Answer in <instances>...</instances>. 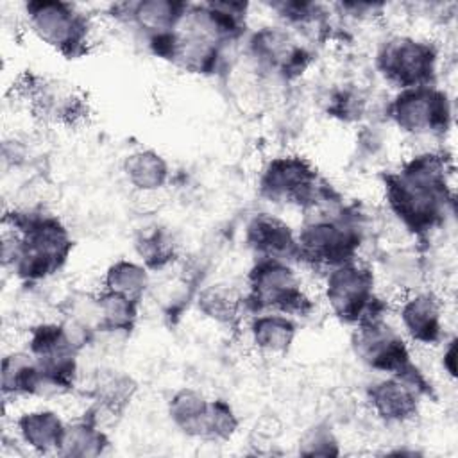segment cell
<instances>
[{
    "instance_id": "obj_6",
    "label": "cell",
    "mask_w": 458,
    "mask_h": 458,
    "mask_svg": "<svg viewBox=\"0 0 458 458\" xmlns=\"http://www.w3.org/2000/svg\"><path fill=\"white\" fill-rule=\"evenodd\" d=\"M23 16L29 32L64 59H81L93 45V16L77 4L30 0L23 4Z\"/></svg>"
},
{
    "instance_id": "obj_9",
    "label": "cell",
    "mask_w": 458,
    "mask_h": 458,
    "mask_svg": "<svg viewBox=\"0 0 458 458\" xmlns=\"http://www.w3.org/2000/svg\"><path fill=\"white\" fill-rule=\"evenodd\" d=\"M326 179L318 174L313 161L297 152L270 156L259 168L256 188L258 195L272 206L295 208L306 211L318 197Z\"/></svg>"
},
{
    "instance_id": "obj_16",
    "label": "cell",
    "mask_w": 458,
    "mask_h": 458,
    "mask_svg": "<svg viewBox=\"0 0 458 458\" xmlns=\"http://www.w3.org/2000/svg\"><path fill=\"white\" fill-rule=\"evenodd\" d=\"M190 2L182 0H136L109 7V16L134 29L141 39L177 29Z\"/></svg>"
},
{
    "instance_id": "obj_11",
    "label": "cell",
    "mask_w": 458,
    "mask_h": 458,
    "mask_svg": "<svg viewBox=\"0 0 458 458\" xmlns=\"http://www.w3.org/2000/svg\"><path fill=\"white\" fill-rule=\"evenodd\" d=\"M433 395V385L413 363L399 374L376 376L365 388L363 399L369 411L386 426H404L420 411L426 397Z\"/></svg>"
},
{
    "instance_id": "obj_25",
    "label": "cell",
    "mask_w": 458,
    "mask_h": 458,
    "mask_svg": "<svg viewBox=\"0 0 458 458\" xmlns=\"http://www.w3.org/2000/svg\"><path fill=\"white\" fill-rule=\"evenodd\" d=\"M208 406L209 397L204 392L193 386H181L166 401V415L181 435L200 440Z\"/></svg>"
},
{
    "instance_id": "obj_15",
    "label": "cell",
    "mask_w": 458,
    "mask_h": 458,
    "mask_svg": "<svg viewBox=\"0 0 458 458\" xmlns=\"http://www.w3.org/2000/svg\"><path fill=\"white\" fill-rule=\"evenodd\" d=\"M136 392L138 383L129 372L109 365L97 367L86 381V397L89 401L86 413L95 417L100 424L122 417Z\"/></svg>"
},
{
    "instance_id": "obj_7",
    "label": "cell",
    "mask_w": 458,
    "mask_h": 458,
    "mask_svg": "<svg viewBox=\"0 0 458 458\" xmlns=\"http://www.w3.org/2000/svg\"><path fill=\"white\" fill-rule=\"evenodd\" d=\"M372 66L377 77L395 91L437 84L440 48L426 36L394 32L376 45Z\"/></svg>"
},
{
    "instance_id": "obj_14",
    "label": "cell",
    "mask_w": 458,
    "mask_h": 458,
    "mask_svg": "<svg viewBox=\"0 0 458 458\" xmlns=\"http://www.w3.org/2000/svg\"><path fill=\"white\" fill-rule=\"evenodd\" d=\"M21 88L30 111L45 123L73 127L88 116V100L75 84L34 75Z\"/></svg>"
},
{
    "instance_id": "obj_26",
    "label": "cell",
    "mask_w": 458,
    "mask_h": 458,
    "mask_svg": "<svg viewBox=\"0 0 458 458\" xmlns=\"http://www.w3.org/2000/svg\"><path fill=\"white\" fill-rule=\"evenodd\" d=\"M141 302L102 290L97 292V335L125 338L136 327Z\"/></svg>"
},
{
    "instance_id": "obj_10",
    "label": "cell",
    "mask_w": 458,
    "mask_h": 458,
    "mask_svg": "<svg viewBox=\"0 0 458 458\" xmlns=\"http://www.w3.org/2000/svg\"><path fill=\"white\" fill-rule=\"evenodd\" d=\"M245 54L258 75L283 82L301 79L313 63L311 47L279 23L250 32L245 38Z\"/></svg>"
},
{
    "instance_id": "obj_19",
    "label": "cell",
    "mask_w": 458,
    "mask_h": 458,
    "mask_svg": "<svg viewBox=\"0 0 458 458\" xmlns=\"http://www.w3.org/2000/svg\"><path fill=\"white\" fill-rule=\"evenodd\" d=\"M245 333L258 354L281 358L292 351L297 340L299 320L277 311H259L245 320Z\"/></svg>"
},
{
    "instance_id": "obj_12",
    "label": "cell",
    "mask_w": 458,
    "mask_h": 458,
    "mask_svg": "<svg viewBox=\"0 0 458 458\" xmlns=\"http://www.w3.org/2000/svg\"><path fill=\"white\" fill-rule=\"evenodd\" d=\"M351 347L356 360L376 376L399 374L415 363L411 344L397 327L392 313L354 326Z\"/></svg>"
},
{
    "instance_id": "obj_3",
    "label": "cell",
    "mask_w": 458,
    "mask_h": 458,
    "mask_svg": "<svg viewBox=\"0 0 458 458\" xmlns=\"http://www.w3.org/2000/svg\"><path fill=\"white\" fill-rule=\"evenodd\" d=\"M297 231V267L320 274L361 258L369 236L365 213L344 200L329 182L302 211Z\"/></svg>"
},
{
    "instance_id": "obj_4",
    "label": "cell",
    "mask_w": 458,
    "mask_h": 458,
    "mask_svg": "<svg viewBox=\"0 0 458 458\" xmlns=\"http://www.w3.org/2000/svg\"><path fill=\"white\" fill-rule=\"evenodd\" d=\"M318 293L327 311L340 324L351 327L394 311V302L383 293L374 265L363 258L322 274Z\"/></svg>"
},
{
    "instance_id": "obj_24",
    "label": "cell",
    "mask_w": 458,
    "mask_h": 458,
    "mask_svg": "<svg viewBox=\"0 0 458 458\" xmlns=\"http://www.w3.org/2000/svg\"><path fill=\"white\" fill-rule=\"evenodd\" d=\"M109 444L111 440L104 429V424L84 411L81 417L68 420L57 456L97 458L107 451Z\"/></svg>"
},
{
    "instance_id": "obj_13",
    "label": "cell",
    "mask_w": 458,
    "mask_h": 458,
    "mask_svg": "<svg viewBox=\"0 0 458 458\" xmlns=\"http://www.w3.org/2000/svg\"><path fill=\"white\" fill-rule=\"evenodd\" d=\"M392 315L411 345L438 347L447 336L444 301L429 286L397 297Z\"/></svg>"
},
{
    "instance_id": "obj_5",
    "label": "cell",
    "mask_w": 458,
    "mask_h": 458,
    "mask_svg": "<svg viewBox=\"0 0 458 458\" xmlns=\"http://www.w3.org/2000/svg\"><path fill=\"white\" fill-rule=\"evenodd\" d=\"M243 299L249 317L277 311L299 320L315 311V297L302 283L301 268L284 259L254 258L245 274Z\"/></svg>"
},
{
    "instance_id": "obj_18",
    "label": "cell",
    "mask_w": 458,
    "mask_h": 458,
    "mask_svg": "<svg viewBox=\"0 0 458 458\" xmlns=\"http://www.w3.org/2000/svg\"><path fill=\"white\" fill-rule=\"evenodd\" d=\"M68 420L59 411L47 406H36L20 411L13 419L16 444L34 454H57Z\"/></svg>"
},
{
    "instance_id": "obj_22",
    "label": "cell",
    "mask_w": 458,
    "mask_h": 458,
    "mask_svg": "<svg viewBox=\"0 0 458 458\" xmlns=\"http://www.w3.org/2000/svg\"><path fill=\"white\" fill-rule=\"evenodd\" d=\"M0 386L4 401L47 397L41 370L25 347L4 354L0 365Z\"/></svg>"
},
{
    "instance_id": "obj_31",
    "label": "cell",
    "mask_w": 458,
    "mask_h": 458,
    "mask_svg": "<svg viewBox=\"0 0 458 458\" xmlns=\"http://www.w3.org/2000/svg\"><path fill=\"white\" fill-rule=\"evenodd\" d=\"M297 453L301 456H324V458L340 456L342 440L331 422L327 420L313 422L301 433L297 440Z\"/></svg>"
},
{
    "instance_id": "obj_8",
    "label": "cell",
    "mask_w": 458,
    "mask_h": 458,
    "mask_svg": "<svg viewBox=\"0 0 458 458\" xmlns=\"http://www.w3.org/2000/svg\"><path fill=\"white\" fill-rule=\"evenodd\" d=\"M385 118L406 138L424 143L438 141L453 127V98L438 84L399 89L386 100Z\"/></svg>"
},
{
    "instance_id": "obj_20",
    "label": "cell",
    "mask_w": 458,
    "mask_h": 458,
    "mask_svg": "<svg viewBox=\"0 0 458 458\" xmlns=\"http://www.w3.org/2000/svg\"><path fill=\"white\" fill-rule=\"evenodd\" d=\"M379 286L394 293V299L428 286V268L424 258L410 247L392 249L383 254L374 267Z\"/></svg>"
},
{
    "instance_id": "obj_32",
    "label": "cell",
    "mask_w": 458,
    "mask_h": 458,
    "mask_svg": "<svg viewBox=\"0 0 458 458\" xmlns=\"http://www.w3.org/2000/svg\"><path fill=\"white\" fill-rule=\"evenodd\" d=\"M440 347H442L440 367L449 379H454L456 377V336L454 335L445 336Z\"/></svg>"
},
{
    "instance_id": "obj_2",
    "label": "cell",
    "mask_w": 458,
    "mask_h": 458,
    "mask_svg": "<svg viewBox=\"0 0 458 458\" xmlns=\"http://www.w3.org/2000/svg\"><path fill=\"white\" fill-rule=\"evenodd\" d=\"M2 224V267L20 283L54 277L73 252L70 229L43 206H13Z\"/></svg>"
},
{
    "instance_id": "obj_29",
    "label": "cell",
    "mask_w": 458,
    "mask_h": 458,
    "mask_svg": "<svg viewBox=\"0 0 458 458\" xmlns=\"http://www.w3.org/2000/svg\"><path fill=\"white\" fill-rule=\"evenodd\" d=\"M327 116L351 123L367 116L369 95L358 81L345 79L335 82L322 98Z\"/></svg>"
},
{
    "instance_id": "obj_30",
    "label": "cell",
    "mask_w": 458,
    "mask_h": 458,
    "mask_svg": "<svg viewBox=\"0 0 458 458\" xmlns=\"http://www.w3.org/2000/svg\"><path fill=\"white\" fill-rule=\"evenodd\" d=\"M240 431V419L233 404L222 397H209L200 442L225 444Z\"/></svg>"
},
{
    "instance_id": "obj_21",
    "label": "cell",
    "mask_w": 458,
    "mask_h": 458,
    "mask_svg": "<svg viewBox=\"0 0 458 458\" xmlns=\"http://www.w3.org/2000/svg\"><path fill=\"white\" fill-rule=\"evenodd\" d=\"M195 308L202 318L225 329L240 327L249 318L243 290L227 283L216 281L202 286L195 297Z\"/></svg>"
},
{
    "instance_id": "obj_17",
    "label": "cell",
    "mask_w": 458,
    "mask_h": 458,
    "mask_svg": "<svg viewBox=\"0 0 458 458\" xmlns=\"http://www.w3.org/2000/svg\"><path fill=\"white\" fill-rule=\"evenodd\" d=\"M243 242L254 258H274L297 265V231L279 215L254 213L245 224Z\"/></svg>"
},
{
    "instance_id": "obj_27",
    "label": "cell",
    "mask_w": 458,
    "mask_h": 458,
    "mask_svg": "<svg viewBox=\"0 0 458 458\" xmlns=\"http://www.w3.org/2000/svg\"><path fill=\"white\" fill-rule=\"evenodd\" d=\"M152 284V272L140 261L120 258L109 263L102 276V290L141 302Z\"/></svg>"
},
{
    "instance_id": "obj_23",
    "label": "cell",
    "mask_w": 458,
    "mask_h": 458,
    "mask_svg": "<svg viewBox=\"0 0 458 458\" xmlns=\"http://www.w3.org/2000/svg\"><path fill=\"white\" fill-rule=\"evenodd\" d=\"M122 175L134 191L141 195H154L168 186L172 168L159 150L140 147L123 157Z\"/></svg>"
},
{
    "instance_id": "obj_1",
    "label": "cell",
    "mask_w": 458,
    "mask_h": 458,
    "mask_svg": "<svg viewBox=\"0 0 458 458\" xmlns=\"http://www.w3.org/2000/svg\"><path fill=\"white\" fill-rule=\"evenodd\" d=\"M453 161L444 150L422 147L381 172L386 211L403 231L413 238H426L453 218Z\"/></svg>"
},
{
    "instance_id": "obj_28",
    "label": "cell",
    "mask_w": 458,
    "mask_h": 458,
    "mask_svg": "<svg viewBox=\"0 0 458 458\" xmlns=\"http://www.w3.org/2000/svg\"><path fill=\"white\" fill-rule=\"evenodd\" d=\"M134 250L138 259L150 272L166 270L177 259V243L174 234L157 224L143 227L138 233L134 240Z\"/></svg>"
}]
</instances>
